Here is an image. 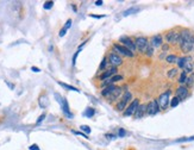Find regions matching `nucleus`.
<instances>
[{
	"label": "nucleus",
	"instance_id": "nucleus-31",
	"mask_svg": "<svg viewBox=\"0 0 194 150\" xmlns=\"http://www.w3.org/2000/svg\"><path fill=\"white\" fill-rule=\"evenodd\" d=\"M52 6H54V3H52V1H45L44 5H43V7H44L45 10H50Z\"/></svg>",
	"mask_w": 194,
	"mask_h": 150
},
{
	"label": "nucleus",
	"instance_id": "nucleus-17",
	"mask_svg": "<svg viewBox=\"0 0 194 150\" xmlns=\"http://www.w3.org/2000/svg\"><path fill=\"white\" fill-rule=\"evenodd\" d=\"M116 87H117V86H114V85H110V86L105 87V88L103 89V92H101V95L105 97V98H107V97L114 91V89H116Z\"/></svg>",
	"mask_w": 194,
	"mask_h": 150
},
{
	"label": "nucleus",
	"instance_id": "nucleus-10",
	"mask_svg": "<svg viewBox=\"0 0 194 150\" xmlns=\"http://www.w3.org/2000/svg\"><path fill=\"white\" fill-rule=\"evenodd\" d=\"M150 44L155 48H160L163 45V36L162 35H155L151 37V41H150Z\"/></svg>",
	"mask_w": 194,
	"mask_h": 150
},
{
	"label": "nucleus",
	"instance_id": "nucleus-25",
	"mask_svg": "<svg viewBox=\"0 0 194 150\" xmlns=\"http://www.w3.org/2000/svg\"><path fill=\"white\" fill-rule=\"evenodd\" d=\"M154 47L151 45V44H149V47H148V49H147V51H145V55L147 56H149V57H151L152 55H154Z\"/></svg>",
	"mask_w": 194,
	"mask_h": 150
},
{
	"label": "nucleus",
	"instance_id": "nucleus-43",
	"mask_svg": "<svg viewBox=\"0 0 194 150\" xmlns=\"http://www.w3.org/2000/svg\"><path fill=\"white\" fill-rule=\"evenodd\" d=\"M124 135H125V131H124L123 129H120V130H119V136H124Z\"/></svg>",
	"mask_w": 194,
	"mask_h": 150
},
{
	"label": "nucleus",
	"instance_id": "nucleus-32",
	"mask_svg": "<svg viewBox=\"0 0 194 150\" xmlns=\"http://www.w3.org/2000/svg\"><path fill=\"white\" fill-rule=\"evenodd\" d=\"M106 66H107V58L105 57V58L103 60V62L100 63V67H99V69H101V70H104V69L106 68Z\"/></svg>",
	"mask_w": 194,
	"mask_h": 150
},
{
	"label": "nucleus",
	"instance_id": "nucleus-37",
	"mask_svg": "<svg viewBox=\"0 0 194 150\" xmlns=\"http://www.w3.org/2000/svg\"><path fill=\"white\" fill-rule=\"evenodd\" d=\"M66 32H67V30H64V29L62 27V30L60 31V37H63L64 35H66Z\"/></svg>",
	"mask_w": 194,
	"mask_h": 150
},
{
	"label": "nucleus",
	"instance_id": "nucleus-22",
	"mask_svg": "<svg viewBox=\"0 0 194 150\" xmlns=\"http://www.w3.org/2000/svg\"><path fill=\"white\" fill-rule=\"evenodd\" d=\"M176 75H177V68H172V69H169L168 73H167V76H168L169 79H173V78H175Z\"/></svg>",
	"mask_w": 194,
	"mask_h": 150
},
{
	"label": "nucleus",
	"instance_id": "nucleus-11",
	"mask_svg": "<svg viewBox=\"0 0 194 150\" xmlns=\"http://www.w3.org/2000/svg\"><path fill=\"white\" fill-rule=\"evenodd\" d=\"M188 95V88L187 86H179L177 89H176V97L180 99V100H183L186 99Z\"/></svg>",
	"mask_w": 194,
	"mask_h": 150
},
{
	"label": "nucleus",
	"instance_id": "nucleus-21",
	"mask_svg": "<svg viewBox=\"0 0 194 150\" xmlns=\"http://www.w3.org/2000/svg\"><path fill=\"white\" fill-rule=\"evenodd\" d=\"M48 105H49L48 98H47V97H41V98H40V106H41L42 108H45Z\"/></svg>",
	"mask_w": 194,
	"mask_h": 150
},
{
	"label": "nucleus",
	"instance_id": "nucleus-20",
	"mask_svg": "<svg viewBox=\"0 0 194 150\" xmlns=\"http://www.w3.org/2000/svg\"><path fill=\"white\" fill-rule=\"evenodd\" d=\"M187 73L186 72H182L181 73V75L179 76V83H180V86H183V83H186V80H187Z\"/></svg>",
	"mask_w": 194,
	"mask_h": 150
},
{
	"label": "nucleus",
	"instance_id": "nucleus-33",
	"mask_svg": "<svg viewBox=\"0 0 194 150\" xmlns=\"http://www.w3.org/2000/svg\"><path fill=\"white\" fill-rule=\"evenodd\" d=\"M44 118H45V113H42V114H41V116L38 117V119H37L36 124H37V125H40V124H41V123H42V122L44 121Z\"/></svg>",
	"mask_w": 194,
	"mask_h": 150
},
{
	"label": "nucleus",
	"instance_id": "nucleus-39",
	"mask_svg": "<svg viewBox=\"0 0 194 150\" xmlns=\"http://www.w3.org/2000/svg\"><path fill=\"white\" fill-rule=\"evenodd\" d=\"M78 55H79V51L74 55V57H73V66H75V63H76V57H78Z\"/></svg>",
	"mask_w": 194,
	"mask_h": 150
},
{
	"label": "nucleus",
	"instance_id": "nucleus-36",
	"mask_svg": "<svg viewBox=\"0 0 194 150\" xmlns=\"http://www.w3.org/2000/svg\"><path fill=\"white\" fill-rule=\"evenodd\" d=\"M91 17H92V18H104V17H106V16H105V14H101V16H100V14H91Z\"/></svg>",
	"mask_w": 194,
	"mask_h": 150
},
{
	"label": "nucleus",
	"instance_id": "nucleus-5",
	"mask_svg": "<svg viewBox=\"0 0 194 150\" xmlns=\"http://www.w3.org/2000/svg\"><path fill=\"white\" fill-rule=\"evenodd\" d=\"M165 39L168 43L176 44V43H179V39H180V32L175 31V30H169V31L165 35Z\"/></svg>",
	"mask_w": 194,
	"mask_h": 150
},
{
	"label": "nucleus",
	"instance_id": "nucleus-1",
	"mask_svg": "<svg viewBox=\"0 0 194 150\" xmlns=\"http://www.w3.org/2000/svg\"><path fill=\"white\" fill-rule=\"evenodd\" d=\"M170 91L168 89V91L163 92L162 94H161L158 97V100H157V104L160 106V110H167L169 104H170Z\"/></svg>",
	"mask_w": 194,
	"mask_h": 150
},
{
	"label": "nucleus",
	"instance_id": "nucleus-9",
	"mask_svg": "<svg viewBox=\"0 0 194 150\" xmlns=\"http://www.w3.org/2000/svg\"><path fill=\"white\" fill-rule=\"evenodd\" d=\"M160 112V106L157 104V100H152L147 105V114L149 116H155L156 113Z\"/></svg>",
	"mask_w": 194,
	"mask_h": 150
},
{
	"label": "nucleus",
	"instance_id": "nucleus-23",
	"mask_svg": "<svg viewBox=\"0 0 194 150\" xmlns=\"http://www.w3.org/2000/svg\"><path fill=\"white\" fill-rule=\"evenodd\" d=\"M193 69H194V65H193L192 62H188V63L185 66L183 72H186V73L188 74V73H192V72H193Z\"/></svg>",
	"mask_w": 194,
	"mask_h": 150
},
{
	"label": "nucleus",
	"instance_id": "nucleus-13",
	"mask_svg": "<svg viewBox=\"0 0 194 150\" xmlns=\"http://www.w3.org/2000/svg\"><path fill=\"white\" fill-rule=\"evenodd\" d=\"M188 62H192V57H190V56H182V57H179L177 63H176V65H177V68L183 69L185 66H186Z\"/></svg>",
	"mask_w": 194,
	"mask_h": 150
},
{
	"label": "nucleus",
	"instance_id": "nucleus-12",
	"mask_svg": "<svg viewBox=\"0 0 194 150\" xmlns=\"http://www.w3.org/2000/svg\"><path fill=\"white\" fill-rule=\"evenodd\" d=\"M180 49L183 54H189L190 51H193L194 49V43L193 42H185L180 45Z\"/></svg>",
	"mask_w": 194,
	"mask_h": 150
},
{
	"label": "nucleus",
	"instance_id": "nucleus-40",
	"mask_svg": "<svg viewBox=\"0 0 194 150\" xmlns=\"http://www.w3.org/2000/svg\"><path fill=\"white\" fill-rule=\"evenodd\" d=\"M74 133H75V135H80V136H82V137L87 138V135H85L83 132H78V131H74Z\"/></svg>",
	"mask_w": 194,
	"mask_h": 150
},
{
	"label": "nucleus",
	"instance_id": "nucleus-30",
	"mask_svg": "<svg viewBox=\"0 0 194 150\" xmlns=\"http://www.w3.org/2000/svg\"><path fill=\"white\" fill-rule=\"evenodd\" d=\"M80 129H81L83 132H86L87 135H88V133H91V131H92V130H91V128H89L88 125H81V126H80Z\"/></svg>",
	"mask_w": 194,
	"mask_h": 150
},
{
	"label": "nucleus",
	"instance_id": "nucleus-28",
	"mask_svg": "<svg viewBox=\"0 0 194 150\" xmlns=\"http://www.w3.org/2000/svg\"><path fill=\"white\" fill-rule=\"evenodd\" d=\"M193 83H194V78H193V76H188V78H187V80H186L187 88H188V87H190V86H193Z\"/></svg>",
	"mask_w": 194,
	"mask_h": 150
},
{
	"label": "nucleus",
	"instance_id": "nucleus-24",
	"mask_svg": "<svg viewBox=\"0 0 194 150\" xmlns=\"http://www.w3.org/2000/svg\"><path fill=\"white\" fill-rule=\"evenodd\" d=\"M180 101H181V100H180L177 97H174V98L170 100V104H169V106H170V107H176V106L180 104Z\"/></svg>",
	"mask_w": 194,
	"mask_h": 150
},
{
	"label": "nucleus",
	"instance_id": "nucleus-44",
	"mask_svg": "<svg viewBox=\"0 0 194 150\" xmlns=\"http://www.w3.org/2000/svg\"><path fill=\"white\" fill-rule=\"evenodd\" d=\"M96 5H103V1H100V0H98V1H95Z\"/></svg>",
	"mask_w": 194,
	"mask_h": 150
},
{
	"label": "nucleus",
	"instance_id": "nucleus-3",
	"mask_svg": "<svg viewBox=\"0 0 194 150\" xmlns=\"http://www.w3.org/2000/svg\"><path fill=\"white\" fill-rule=\"evenodd\" d=\"M135 44H136V48L139 52H143L145 54L148 47H149V42H148V38L147 37H137L136 41H135Z\"/></svg>",
	"mask_w": 194,
	"mask_h": 150
},
{
	"label": "nucleus",
	"instance_id": "nucleus-34",
	"mask_svg": "<svg viewBox=\"0 0 194 150\" xmlns=\"http://www.w3.org/2000/svg\"><path fill=\"white\" fill-rule=\"evenodd\" d=\"M70 26H72V19H68V20L66 22V24H64L63 29H64V30H68Z\"/></svg>",
	"mask_w": 194,
	"mask_h": 150
},
{
	"label": "nucleus",
	"instance_id": "nucleus-16",
	"mask_svg": "<svg viewBox=\"0 0 194 150\" xmlns=\"http://www.w3.org/2000/svg\"><path fill=\"white\" fill-rule=\"evenodd\" d=\"M116 73H117V68H114V67H112L110 70H107V72H105L103 75H101V80L103 81H105V80H107V79H111L113 75H116Z\"/></svg>",
	"mask_w": 194,
	"mask_h": 150
},
{
	"label": "nucleus",
	"instance_id": "nucleus-7",
	"mask_svg": "<svg viewBox=\"0 0 194 150\" xmlns=\"http://www.w3.org/2000/svg\"><path fill=\"white\" fill-rule=\"evenodd\" d=\"M113 48H114V50H116V51L120 52L121 55H124V56H126V57H134V56H135V54H134V52H132L130 49L125 48V47H124V45H121V44L114 43Z\"/></svg>",
	"mask_w": 194,
	"mask_h": 150
},
{
	"label": "nucleus",
	"instance_id": "nucleus-26",
	"mask_svg": "<svg viewBox=\"0 0 194 150\" xmlns=\"http://www.w3.org/2000/svg\"><path fill=\"white\" fill-rule=\"evenodd\" d=\"M61 86H63L64 88H67V89H70V91H74V92H79V89L73 87V86H69V85H66V83H63V82H58Z\"/></svg>",
	"mask_w": 194,
	"mask_h": 150
},
{
	"label": "nucleus",
	"instance_id": "nucleus-19",
	"mask_svg": "<svg viewBox=\"0 0 194 150\" xmlns=\"http://www.w3.org/2000/svg\"><path fill=\"white\" fill-rule=\"evenodd\" d=\"M177 60H179V57H177L176 55H174V54H170V55H168V56L166 57V61H167V63H169V65L177 63Z\"/></svg>",
	"mask_w": 194,
	"mask_h": 150
},
{
	"label": "nucleus",
	"instance_id": "nucleus-27",
	"mask_svg": "<svg viewBox=\"0 0 194 150\" xmlns=\"http://www.w3.org/2000/svg\"><path fill=\"white\" fill-rule=\"evenodd\" d=\"M94 113H95L94 108H87V111L85 112V116H86V117H88V118H91V117H93V116H94Z\"/></svg>",
	"mask_w": 194,
	"mask_h": 150
},
{
	"label": "nucleus",
	"instance_id": "nucleus-38",
	"mask_svg": "<svg viewBox=\"0 0 194 150\" xmlns=\"http://www.w3.org/2000/svg\"><path fill=\"white\" fill-rule=\"evenodd\" d=\"M168 49H169V44H163V45H162V50H163V52H166Z\"/></svg>",
	"mask_w": 194,
	"mask_h": 150
},
{
	"label": "nucleus",
	"instance_id": "nucleus-4",
	"mask_svg": "<svg viewBox=\"0 0 194 150\" xmlns=\"http://www.w3.org/2000/svg\"><path fill=\"white\" fill-rule=\"evenodd\" d=\"M139 105H141V104H139V100H138V99H134V100L130 103V105L126 107V110H125V112H124V116H125V117L135 116V113H136V111H137V108H138Z\"/></svg>",
	"mask_w": 194,
	"mask_h": 150
},
{
	"label": "nucleus",
	"instance_id": "nucleus-35",
	"mask_svg": "<svg viewBox=\"0 0 194 150\" xmlns=\"http://www.w3.org/2000/svg\"><path fill=\"white\" fill-rule=\"evenodd\" d=\"M30 150H40V148L37 144H32V145H30Z\"/></svg>",
	"mask_w": 194,
	"mask_h": 150
},
{
	"label": "nucleus",
	"instance_id": "nucleus-14",
	"mask_svg": "<svg viewBox=\"0 0 194 150\" xmlns=\"http://www.w3.org/2000/svg\"><path fill=\"white\" fill-rule=\"evenodd\" d=\"M120 93H121V88H120V87H116V89H114V91H113L106 99H107L110 103H112V101H114V100H117V99L119 98Z\"/></svg>",
	"mask_w": 194,
	"mask_h": 150
},
{
	"label": "nucleus",
	"instance_id": "nucleus-8",
	"mask_svg": "<svg viewBox=\"0 0 194 150\" xmlns=\"http://www.w3.org/2000/svg\"><path fill=\"white\" fill-rule=\"evenodd\" d=\"M108 62H110V65H111L112 67L117 68L118 66H120V65L123 63V58H121L119 55H117V54H114V52H111V54L108 55Z\"/></svg>",
	"mask_w": 194,
	"mask_h": 150
},
{
	"label": "nucleus",
	"instance_id": "nucleus-29",
	"mask_svg": "<svg viewBox=\"0 0 194 150\" xmlns=\"http://www.w3.org/2000/svg\"><path fill=\"white\" fill-rule=\"evenodd\" d=\"M121 80H123V76H121V75H113V76L111 78L112 83H113V82H117V81H121Z\"/></svg>",
	"mask_w": 194,
	"mask_h": 150
},
{
	"label": "nucleus",
	"instance_id": "nucleus-41",
	"mask_svg": "<svg viewBox=\"0 0 194 150\" xmlns=\"http://www.w3.org/2000/svg\"><path fill=\"white\" fill-rule=\"evenodd\" d=\"M167 52H161V55H160V60H162V58H166L168 55H166Z\"/></svg>",
	"mask_w": 194,
	"mask_h": 150
},
{
	"label": "nucleus",
	"instance_id": "nucleus-15",
	"mask_svg": "<svg viewBox=\"0 0 194 150\" xmlns=\"http://www.w3.org/2000/svg\"><path fill=\"white\" fill-rule=\"evenodd\" d=\"M144 114H147V105H139L134 117H135L136 119H139V118H142Z\"/></svg>",
	"mask_w": 194,
	"mask_h": 150
},
{
	"label": "nucleus",
	"instance_id": "nucleus-18",
	"mask_svg": "<svg viewBox=\"0 0 194 150\" xmlns=\"http://www.w3.org/2000/svg\"><path fill=\"white\" fill-rule=\"evenodd\" d=\"M62 108H63V112H64V114H66L68 118H72L73 117V114L69 112V106H68V103H67V100L66 99H63V103H62Z\"/></svg>",
	"mask_w": 194,
	"mask_h": 150
},
{
	"label": "nucleus",
	"instance_id": "nucleus-42",
	"mask_svg": "<svg viewBox=\"0 0 194 150\" xmlns=\"http://www.w3.org/2000/svg\"><path fill=\"white\" fill-rule=\"evenodd\" d=\"M31 70H32V72H37V73H38V72H41V69H40V68H37V67H31Z\"/></svg>",
	"mask_w": 194,
	"mask_h": 150
},
{
	"label": "nucleus",
	"instance_id": "nucleus-6",
	"mask_svg": "<svg viewBox=\"0 0 194 150\" xmlns=\"http://www.w3.org/2000/svg\"><path fill=\"white\" fill-rule=\"evenodd\" d=\"M119 42L121 43V45H124V47L127 48V49H130L132 52L137 49L135 42H134L130 37H127V36H123V37H120V38H119Z\"/></svg>",
	"mask_w": 194,
	"mask_h": 150
},
{
	"label": "nucleus",
	"instance_id": "nucleus-2",
	"mask_svg": "<svg viewBox=\"0 0 194 150\" xmlns=\"http://www.w3.org/2000/svg\"><path fill=\"white\" fill-rule=\"evenodd\" d=\"M132 99V94H131V92H125L124 94H123V98L120 99V101H118V104L116 105V110L118 111V112H120V111H124V108H125V106L127 105V103L130 101Z\"/></svg>",
	"mask_w": 194,
	"mask_h": 150
}]
</instances>
